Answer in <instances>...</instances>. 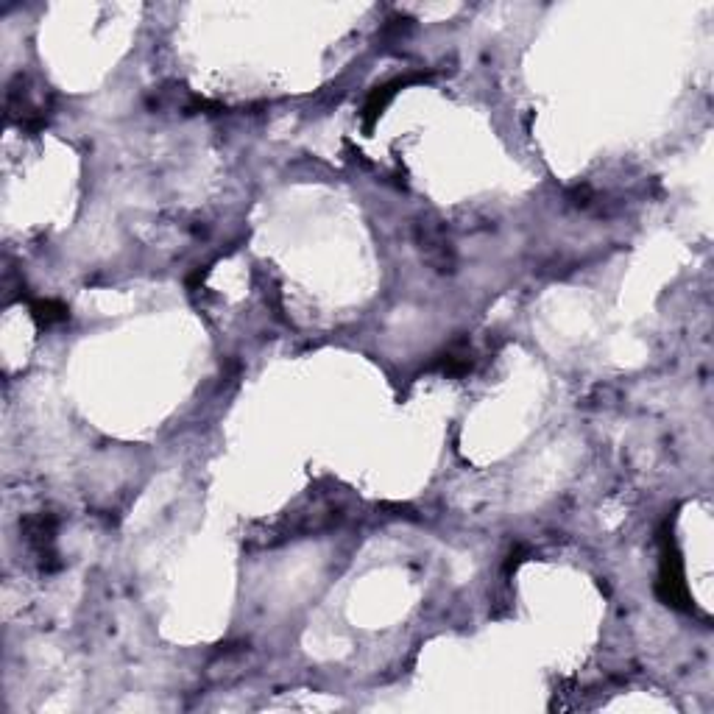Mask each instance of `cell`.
I'll return each instance as SVG.
<instances>
[{"mask_svg":"<svg viewBox=\"0 0 714 714\" xmlns=\"http://www.w3.org/2000/svg\"><path fill=\"white\" fill-rule=\"evenodd\" d=\"M413 243H416L424 263L438 274H450L455 268V249H452L450 235L433 218H422L413 224Z\"/></svg>","mask_w":714,"mask_h":714,"instance_id":"obj_1","label":"cell"},{"mask_svg":"<svg viewBox=\"0 0 714 714\" xmlns=\"http://www.w3.org/2000/svg\"><path fill=\"white\" fill-rule=\"evenodd\" d=\"M6 115H9L12 123H17L20 129H28V132H40L42 126H45V120H48V106L28 87V79L23 73L14 76L12 84H9Z\"/></svg>","mask_w":714,"mask_h":714,"instance_id":"obj_2","label":"cell"},{"mask_svg":"<svg viewBox=\"0 0 714 714\" xmlns=\"http://www.w3.org/2000/svg\"><path fill=\"white\" fill-rule=\"evenodd\" d=\"M20 533L31 547V553L37 556L40 567L45 572L59 569L56 561V519L51 514H31L20 522Z\"/></svg>","mask_w":714,"mask_h":714,"instance_id":"obj_3","label":"cell"},{"mask_svg":"<svg viewBox=\"0 0 714 714\" xmlns=\"http://www.w3.org/2000/svg\"><path fill=\"white\" fill-rule=\"evenodd\" d=\"M410 81H424V76H405V79H394L391 84H383V87H377L374 93H371L369 104H366V126H374V120L383 115V109L388 104H391V98L405 87V84H410Z\"/></svg>","mask_w":714,"mask_h":714,"instance_id":"obj_4","label":"cell"},{"mask_svg":"<svg viewBox=\"0 0 714 714\" xmlns=\"http://www.w3.org/2000/svg\"><path fill=\"white\" fill-rule=\"evenodd\" d=\"M472 366H475V352L469 344H455L450 352H444V360H441L444 374H466Z\"/></svg>","mask_w":714,"mask_h":714,"instance_id":"obj_5","label":"cell"},{"mask_svg":"<svg viewBox=\"0 0 714 714\" xmlns=\"http://www.w3.org/2000/svg\"><path fill=\"white\" fill-rule=\"evenodd\" d=\"M34 310V318L40 321L42 327H53V324H62L67 321V307L62 302H53V299H45V302H37L31 307Z\"/></svg>","mask_w":714,"mask_h":714,"instance_id":"obj_6","label":"cell"}]
</instances>
